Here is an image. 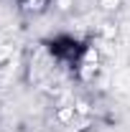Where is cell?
I'll list each match as a JSON object with an SVG mask.
<instances>
[{"mask_svg":"<svg viewBox=\"0 0 130 132\" xmlns=\"http://www.w3.org/2000/svg\"><path fill=\"white\" fill-rule=\"evenodd\" d=\"M20 3H23L26 10H36V13H41V10L49 5V0H20Z\"/></svg>","mask_w":130,"mask_h":132,"instance_id":"cell-1","label":"cell"}]
</instances>
